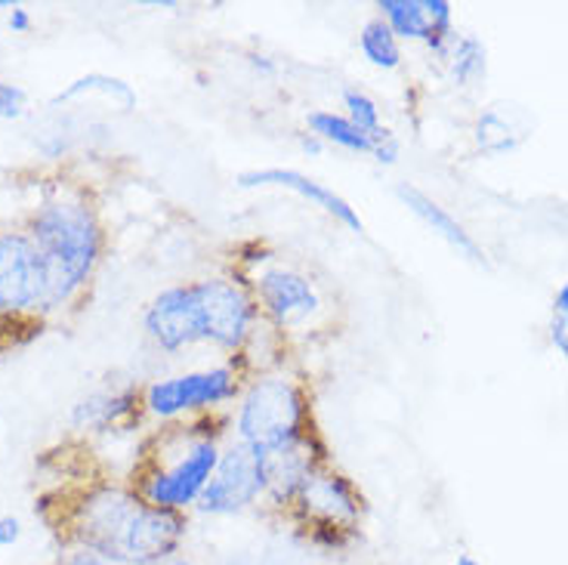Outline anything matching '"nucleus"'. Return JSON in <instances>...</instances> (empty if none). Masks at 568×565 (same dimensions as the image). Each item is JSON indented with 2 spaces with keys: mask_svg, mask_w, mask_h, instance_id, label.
<instances>
[{
  "mask_svg": "<svg viewBox=\"0 0 568 565\" xmlns=\"http://www.w3.org/2000/svg\"><path fill=\"white\" fill-rule=\"evenodd\" d=\"M41 516L62 551L114 565H164L183 553L189 516L149 504L128 480H87L41 497Z\"/></svg>",
  "mask_w": 568,
  "mask_h": 565,
  "instance_id": "f257e3e1",
  "label": "nucleus"
},
{
  "mask_svg": "<svg viewBox=\"0 0 568 565\" xmlns=\"http://www.w3.org/2000/svg\"><path fill=\"white\" fill-rule=\"evenodd\" d=\"M251 282L235 275H211L164 287L142 312V331L161 353H183L207 343L223 353L244 355L260 331Z\"/></svg>",
  "mask_w": 568,
  "mask_h": 565,
  "instance_id": "f03ea898",
  "label": "nucleus"
},
{
  "mask_svg": "<svg viewBox=\"0 0 568 565\" xmlns=\"http://www.w3.org/2000/svg\"><path fill=\"white\" fill-rule=\"evenodd\" d=\"M22 232L47 269V315L71 306L105 256V226L97 204L78 189H57L26 213Z\"/></svg>",
  "mask_w": 568,
  "mask_h": 565,
  "instance_id": "7ed1b4c3",
  "label": "nucleus"
},
{
  "mask_svg": "<svg viewBox=\"0 0 568 565\" xmlns=\"http://www.w3.org/2000/svg\"><path fill=\"white\" fill-rule=\"evenodd\" d=\"M220 433L213 414L171 421L142 445L128 482L155 507L176 513L195 509L223 452Z\"/></svg>",
  "mask_w": 568,
  "mask_h": 565,
  "instance_id": "20e7f679",
  "label": "nucleus"
},
{
  "mask_svg": "<svg viewBox=\"0 0 568 565\" xmlns=\"http://www.w3.org/2000/svg\"><path fill=\"white\" fill-rule=\"evenodd\" d=\"M306 551L343 553L353 547L368 516L362 488L331 461L313 466L278 513Z\"/></svg>",
  "mask_w": 568,
  "mask_h": 565,
  "instance_id": "39448f33",
  "label": "nucleus"
},
{
  "mask_svg": "<svg viewBox=\"0 0 568 565\" xmlns=\"http://www.w3.org/2000/svg\"><path fill=\"white\" fill-rule=\"evenodd\" d=\"M235 433L239 442L266 457L318 442L310 390L284 371L260 374L239 396Z\"/></svg>",
  "mask_w": 568,
  "mask_h": 565,
  "instance_id": "423d86ee",
  "label": "nucleus"
},
{
  "mask_svg": "<svg viewBox=\"0 0 568 565\" xmlns=\"http://www.w3.org/2000/svg\"><path fill=\"white\" fill-rule=\"evenodd\" d=\"M242 367L232 362V365L204 367V371H185V374H173V377L142 386V408L149 417L171 424V421H185L199 414H213L226 402L242 396Z\"/></svg>",
  "mask_w": 568,
  "mask_h": 565,
  "instance_id": "0eeeda50",
  "label": "nucleus"
},
{
  "mask_svg": "<svg viewBox=\"0 0 568 565\" xmlns=\"http://www.w3.org/2000/svg\"><path fill=\"white\" fill-rule=\"evenodd\" d=\"M47 315V269L22 226L0 223V325Z\"/></svg>",
  "mask_w": 568,
  "mask_h": 565,
  "instance_id": "6e6552de",
  "label": "nucleus"
},
{
  "mask_svg": "<svg viewBox=\"0 0 568 565\" xmlns=\"http://www.w3.org/2000/svg\"><path fill=\"white\" fill-rule=\"evenodd\" d=\"M270 492V457L244 442H232L220 452L211 482L199 497L201 516H242L266 501Z\"/></svg>",
  "mask_w": 568,
  "mask_h": 565,
  "instance_id": "1a4fd4ad",
  "label": "nucleus"
},
{
  "mask_svg": "<svg viewBox=\"0 0 568 565\" xmlns=\"http://www.w3.org/2000/svg\"><path fill=\"white\" fill-rule=\"evenodd\" d=\"M251 291L260 315L270 319L278 331H294L322 312V297L313 279L291 266H270L256 272L251 279Z\"/></svg>",
  "mask_w": 568,
  "mask_h": 565,
  "instance_id": "9d476101",
  "label": "nucleus"
},
{
  "mask_svg": "<svg viewBox=\"0 0 568 565\" xmlns=\"http://www.w3.org/2000/svg\"><path fill=\"white\" fill-rule=\"evenodd\" d=\"M377 13L402 41L424 43L439 59L452 53L457 34L448 0H381Z\"/></svg>",
  "mask_w": 568,
  "mask_h": 565,
  "instance_id": "9b49d317",
  "label": "nucleus"
},
{
  "mask_svg": "<svg viewBox=\"0 0 568 565\" xmlns=\"http://www.w3.org/2000/svg\"><path fill=\"white\" fill-rule=\"evenodd\" d=\"M145 417L142 408V386L128 383V386H114V390H97L84 396L71 408V426L84 430V433H130L136 430Z\"/></svg>",
  "mask_w": 568,
  "mask_h": 565,
  "instance_id": "f8f14e48",
  "label": "nucleus"
},
{
  "mask_svg": "<svg viewBox=\"0 0 568 565\" xmlns=\"http://www.w3.org/2000/svg\"><path fill=\"white\" fill-rule=\"evenodd\" d=\"M239 189H287V192H297L300 199L313 201L315 208H322L325 213H331L337 223L349 229V232H365V223L355 211L349 201L337 195L331 185L318 183L313 176L300 173V170L287 168H263V170H244L239 173Z\"/></svg>",
  "mask_w": 568,
  "mask_h": 565,
  "instance_id": "ddd939ff",
  "label": "nucleus"
},
{
  "mask_svg": "<svg viewBox=\"0 0 568 565\" xmlns=\"http://www.w3.org/2000/svg\"><path fill=\"white\" fill-rule=\"evenodd\" d=\"M396 199L402 201V204H405V208H408V211H412L426 229H433V232H436L448 248H455L457 254L467 256L469 263L488 269V256H485L483 244L473 239L467 229H464V223H457L455 216L445 211L439 201L429 199L426 192H420V189L412 183H398Z\"/></svg>",
  "mask_w": 568,
  "mask_h": 565,
  "instance_id": "4468645a",
  "label": "nucleus"
},
{
  "mask_svg": "<svg viewBox=\"0 0 568 565\" xmlns=\"http://www.w3.org/2000/svg\"><path fill=\"white\" fill-rule=\"evenodd\" d=\"M306 128L313 137L325 142V145H337L343 152H355V155H371L384 145L393 133H386V137H368L365 130H358L346 118L343 112H331V109H315V112L306 114Z\"/></svg>",
  "mask_w": 568,
  "mask_h": 565,
  "instance_id": "2eb2a0df",
  "label": "nucleus"
},
{
  "mask_svg": "<svg viewBox=\"0 0 568 565\" xmlns=\"http://www.w3.org/2000/svg\"><path fill=\"white\" fill-rule=\"evenodd\" d=\"M81 97H105V100L118 105L121 112H130L136 109V90L121 81V78H112V74H102V71H90L84 78H74L65 90H59L53 97V105H62V102H74Z\"/></svg>",
  "mask_w": 568,
  "mask_h": 565,
  "instance_id": "dca6fc26",
  "label": "nucleus"
},
{
  "mask_svg": "<svg viewBox=\"0 0 568 565\" xmlns=\"http://www.w3.org/2000/svg\"><path fill=\"white\" fill-rule=\"evenodd\" d=\"M358 50L362 57L368 59V65L381 71H396L402 65V47L393 29L386 26L384 19H368L362 31H358Z\"/></svg>",
  "mask_w": 568,
  "mask_h": 565,
  "instance_id": "f3484780",
  "label": "nucleus"
},
{
  "mask_svg": "<svg viewBox=\"0 0 568 565\" xmlns=\"http://www.w3.org/2000/svg\"><path fill=\"white\" fill-rule=\"evenodd\" d=\"M448 65H452V78L457 87H473L485 78V43L476 34H457L448 53Z\"/></svg>",
  "mask_w": 568,
  "mask_h": 565,
  "instance_id": "a211bd4d",
  "label": "nucleus"
},
{
  "mask_svg": "<svg viewBox=\"0 0 568 565\" xmlns=\"http://www.w3.org/2000/svg\"><path fill=\"white\" fill-rule=\"evenodd\" d=\"M343 109H346V118L353 121L355 128L365 130L368 137H386V133H393L389 128H384V118H381V105L374 102V97H368L365 90H358V87H346L343 90Z\"/></svg>",
  "mask_w": 568,
  "mask_h": 565,
  "instance_id": "6ab92c4d",
  "label": "nucleus"
},
{
  "mask_svg": "<svg viewBox=\"0 0 568 565\" xmlns=\"http://www.w3.org/2000/svg\"><path fill=\"white\" fill-rule=\"evenodd\" d=\"M476 142H479V149H483L485 155H507V152L519 149V137L513 133L507 118L495 112V109L479 118V124H476Z\"/></svg>",
  "mask_w": 568,
  "mask_h": 565,
  "instance_id": "aec40b11",
  "label": "nucleus"
},
{
  "mask_svg": "<svg viewBox=\"0 0 568 565\" xmlns=\"http://www.w3.org/2000/svg\"><path fill=\"white\" fill-rule=\"evenodd\" d=\"M306 551V547H303ZM287 553L282 547H275V551H242V553H232L223 565H303L300 559V553Z\"/></svg>",
  "mask_w": 568,
  "mask_h": 565,
  "instance_id": "412c9836",
  "label": "nucleus"
},
{
  "mask_svg": "<svg viewBox=\"0 0 568 565\" xmlns=\"http://www.w3.org/2000/svg\"><path fill=\"white\" fill-rule=\"evenodd\" d=\"M29 109V93L13 81L0 78V121H19Z\"/></svg>",
  "mask_w": 568,
  "mask_h": 565,
  "instance_id": "4be33fe9",
  "label": "nucleus"
},
{
  "mask_svg": "<svg viewBox=\"0 0 568 565\" xmlns=\"http://www.w3.org/2000/svg\"><path fill=\"white\" fill-rule=\"evenodd\" d=\"M22 535H26V525H22V519L13 516V513H3V516H0V551H10V547H16V544L22 541Z\"/></svg>",
  "mask_w": 568,
  "mask_h": 565,
  "instance_id": "5701e85b",
  "label": "nucleus"
},
{
  "mask_svg": "<svg viewBox=\"0 0 568 565\" xmlns=\"http://www.w3.org/2000/svg\"><path fill=\"white\" fill-rule=\"evenodd\" d=\"M53 565H114L109 559H102L97 553H87V551H62L53 559Z\"/></svg>",
  "mask_w": 568,
  "mask_h": 565,
  "instance_id": "b1692460",
  "label": "nucleus"
},
{
  "mask_svg": "<svg viewBox=\"0 0 568 565\" xmlns=\"http://www.w3.org/2000/svg\"><path fill=\"white\" fill-rule=\"evenodd\" d=\"M7 26H10L13 34H29L31 26H34V19H31V13L26 7H13L10 16H7Z\"/></svg>",
  "mask_w": 568,
  "mask_h": 565,
  "instance_id": "393cba45",
  "label": "nucleus"
},
{
  "mask_svg": "<svg viewBox=\"0 0 568 565\" xmlns=\"http://www.w3.org/2000/svg\"><path fill=\"white\" fill-rule=\"evenodd\" d=\"M550 340H554L556 350H559V353L568 359V325H566V319H559V315H556L554 325H550Z\"/></svg>",
  "mask_w": 568,
  "mask_h": 565,
  "instance_id": "a878e982",
  "label": "nucleus"
},
{
  "mask_svg": "<svg viewBox=\"0 0 568 565\" xmlns=\"http://www.w3.org/2000/svg\"><path fill=\"white\" fill-rule=\"evenodd\" d=\"M300 149L306 152V155H322V149H325V142L313 137V133H300Z\"/></svg>",
  "mask_w": 568,
  "mask_h": 565,
  "instance_id": "bb28decb",
  "label": "nucleus"
},
{
  "mask_svg": "<svg viewBox=\"0 0 568 565\" xmlns=\"http://www.w3.org/2000/svg\"><path fill=\"white\" fill-rule=\"evenodd\" d=\"M554 312L559 315V319H568V282H562V287L556 291Z\"/></svg>",
  "mask_w": 568,
  "mask_h": 565,
  "instance_id": "cd10ccee",
  "label": "nucleus"
},
{
  "mask_svg": "<svg viewBox=\"0 0 568 565\" xmlns=\"http://www.w3.org/2000/svg\"><path fill=\"white\" fill-rule=\"evenodd\" d=\"M254 65L260 71H266V74H272V71H275V65H272V62L266 57H254Z\"/></svg>",
  "mask_w": 568,
  "mask_h": 565,
  "instance_id": "c85d7f7f",
  "label": "nucleus"
},
{
  "mask_svg": "<svg viewBox=\"0 0 568 565\" xmlns=\"http://www.w3.org/2000/svg\"><path fill=\"white\" fill-rule=\"evenodd\" d=\"M455 565H483V563H479V559H473L469 553H460V556L455 559Z\"/></svg>",
  "mask_w": 568,
  "mask_h": 565,
  "instance_id": "c756f323",
  "label": "nucleus"
},
{
  "mask_svg": "<svg viewBox=\"0 0 568 565\" xmlns=\"http://www.w3.org/2000/svg\"><path fill=\"white\" fill-rule=\"evenodd\" d=\"M164 565H195V563H192V559H185L183 553H180V556H173V559H168Z\"/></svg>",
  "mask_w": 568,
  "mask_h": 565,
  "instance_id": "7c9ffc66",
  "label": "nucleus"
},
{
  "mask_svg": "<svg viewBox=\"0 0 568 565\" xmlns=\"http://www.w3.org/2000/svg\"><path fill=\"white\" fill-rule=\"evenodd\" d=\"M13 7H16L13 0H0V10H13Z\"/></svg>",
  "mask_w": 568,
  "mask_h": 565,
  "instance_id": "2f4dec72",
  "label": "nucleus"
},
{
  "mask_svg": "<svg viewBox=\"0 0 568 565\" xmlns=\"http://www.w3.org/2000/svg\"><path fill=\"white\" fill-rule=\"evenodd\" d=\"M566 325H568V319H566Z\"/></svg>",
  "mask_w": 568,
  "mask_h": 565,
  "instance_id": "473e14b6",
  "label": "nucleus"
}]
</instances>
